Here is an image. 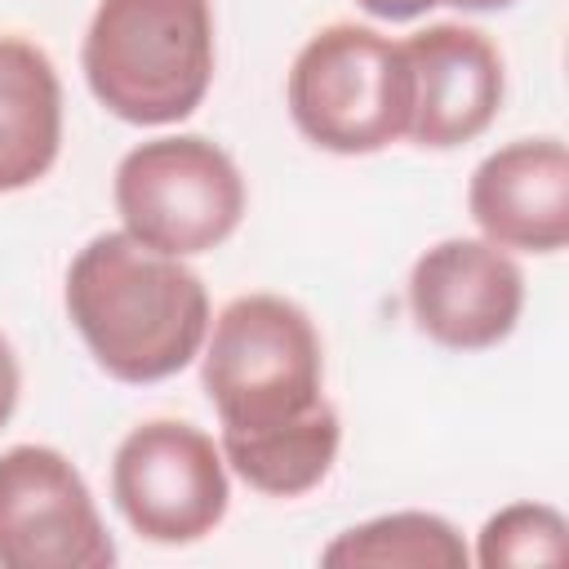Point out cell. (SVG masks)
<instances>
[{
    "instance_id": "obj_1",
    "label": "cell",
    "mask_w": 569,
    "mask_h": 569,
    "mask_svg": "<svg viewBox=\"0 0 569 569\" xmlns=\"http://www.w3.org/2000/svg\"><path fill=\"white\" fill-rule=\"evenodd\" d=\"M67 320L93 365L129 387L182 373L209 333V289L187 258L133 240L124 227L93 236L67 267Z\"/></svg>"
},
{
    "instance_id": "obj_2",
    "label": "cell",
    "mask_w": 569,
    "mask_h": 569,
    "mask_svg": "<svg viewBox=\"0 0 569 569\" xmlns=\"http://www.w3.org/2000/svg\"><path fill=\"white\" fill-rule=\"evenodd\" d=\"M213 0H98L80 71L124 124L187 120L213 84Z\"/></svg>"
},
{
    "instance_id": "obj_3",
    "label": "cell",
    "mask_w": 569,
    "mask_h": 569,
    "mask_svg": "<svg viewBox=\"0 0 569 569\" xmlns=\"http://www.w3.org/2000/svg\"><path fill=\"white\" fill-rule=\"evenodd\" d=\"M200 382L218 436H253L325 409V347L316 320L280 293L231 298L204 333Z\"/></svg>"
},
{
    "instance_id": "obj_4",
    "label": "cell",
    "mask_w": 569,
    "mask_h": 569,
    "mask_svg": "<svg viewBox=\"0 0 569 569\" xmlns=\"http://www.w3.org/2000/svg\"><path fill=\"white\" fill-rule=\"evenodd\" d=\"M284 102L311 147L373 156L409 133L413 80L405 49L378 27L329 22L298 49Z\"/></svg>"
},
{
    "instance_id": "obj_5",
    "label": "cell",
    "mask_w": 569,
    "mask_h": 569,
    "mask_svg": "<svg viewBox=\"0 0 569 569\" xmlns=\"http://www.w3.org/2000/svg\"><path fill=\"white\" fill-rule=\"evenodd\" d=\"M120 227L173 258H200L236 236L249 191L240 164L200 133H160L129 147L111 178Z\"/></svg>"
},
{
    "instance_id": "obj_6",
    "label": "cell",
    "mask_w": 569,
    "mask_h": 569,
    "mask_svg": "<svg viewBox=\"0 0 569 569\" xmlns=\"http://www.w3.org/2000/svg\"><path fill=\"white\" fill-rule=\"evenodd\" d=\"M111 498L133 533L160 547L209 538L227 507V458L209 431L182 418L138 422L111 458Z\"/></svg>"
},
{
    "instance_id": "obj_7",
    "label": "cell",
    "mask_w": 569,
    "mask_h": 569,
    "mask_svg": "<svg viewBox=\"0 0 569 569\" xmlns=\"http://www.w3.org/2000/svg\"><path fill=\"white\" fill-rule=\"evenodd\" d=\"M116 542L76 462L53 445L0 453V569H111Z\"/></svg>"
},
{
    "instance_id": "obj_8",
    "label": "cell",
    "mask_w": 569,
    "mask_h": 569,
    "mask_svg": "<svg viewBox=\"0 0 569 569\" xmlns=\"http://www.w3.org/2000/svg\"><path fill=\"white\" fill-rule=\"evenodd\" d=\"M525 311L516 253L485 236H449L409 267V316L445 351H489L507 342Z\"/></svg>"
},
{
    "instance_id": "obj_9",
    "label": "cell",
    "mask_w": 569,
    "mask_h": 569,
    "mask_svg": "<svg viewBox=\"0 0 569 569\" xmlns=\"http://www.w3.org/2000/svg\"><path fill=\"white\" fill-rule=\"evenodd\" d=\"M409 80H413V111H409V142L427 151H453L476 142L502 107L507 71L498 44L462 22H431L400 40Z\"/></svg>"
},
{
    "instance_id": "obj_10",
    "label": "cell",
    "mask_w": 569,
    "mask_h": 569,
    "mask_svg": "<svg viewBox=\"0 0 569 569\" xmlns=\"http://www.w3.org/2000/svg\"><path fill=\"white\" fill-rule=\"evenodd\" d=\"M467 213L507 253L569 244V151L560 138H516L489 151L467 182Z\"/></svg>"
},
{
    "instance_id": "obj_11",
    "label": "cell",
    "mask_w": 569,
    "mask_h": 569,
    "mask_svg": "<svg viewBox=\"0 0 569 569\" xmlns=\"http://www.w3.org/2000/svg\"><path fill=\"white\" fill-rule=\"evenodd\" d=\"M62 151V80L27 36H0V196L36 187Z\"/></svg>"
},
{
    "instance_id": "obj_12",
    "label": "cell",
    "mask_w": 569,
    "mask_h": 569,
    "mask_svg": "<svg viewBox=\"0 0 569 569\" xmlns=\"http://www.w3.org/2000/svg\"><path fill=\"white\" fill-rule=\"evenodd\" d=\"M342 422L338 409L325 405L302 422L253 431V436H218L227 471H236L249 489L267 498H302L311 493L338 462Z\"/></svg>"
},
{
    "instance_id": "obj_13",
    "label": "cell",
    "mask_w": 569,
    "mask_h": 569,
    "mask_svg": "<svg viewBox=\"0 0 569 569\" xmlns=\"http://www.w3.org/2000/svg\"><path fill=\"white\" fill-rule=\"evenodd\" d=\"M320 565L329 569H467L471 551L462 533L436 511H387L342 529L325 551Z\"/></svg>"
},
{
    "instance_id": "obj_14",
    "label": "cell",
    "mask_w": 569,
    "mask_h": 569,
    "mask_svg": "<svg viewBox=\"0 0 569 569\" xmlns=\"http://www.w3.org/2000/svg\"><path fill=\"white\" fill-rule=\"evenodd\" d=\"M569 556V525L551 502H507L476 533V565L485 569H529L560 565Z\"/></svg>"
},
{
    "instance_id": "obj_15",
    "label": "cell",
    "mask_w": 569,
    "mask_h": 569,
    "mask_svg": "<svg viewBox=\"0 0 569 569\" xmlns=\"http://www.w3.org/2000/svg\"><path fill=\"white\" fill-rule=\"evenodd\" d=\"M18 396H22V365H18L13 347H9V338L0 333V427L13 418Z\"/></svg>"
},
{
    "instance_id": "obj_16",
    "label": "cell",
    "mask_w": 569,
    "mask_h": 569,
    "mask_svg": "<svg viewBox=\"0 0 569 569\" xmlns=\"http://www.w3.org/2000/svg\"><path fill=\"white\" fill-rule=\"evenodd\" d=\"M369 18H382V22H413L431 9V0H356Z\"/></svg>"
},
{
    "instance_id": "obj_17",
    "label": "cell",
    "mask_w": 569,
    "mask_h": 569,
    "mask_svg": "<svg viewBox=\"0 0 569 569\" xmlns=\"http://www.w3.org/2000/svg\"><path fill=\"white\" fill-rule=\"evenodd\" d=\"M436 4H449V9H462V13H493V9H511L516 0H431Z\"/></svg>"
}]
</instances>
